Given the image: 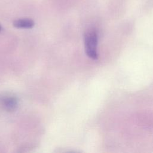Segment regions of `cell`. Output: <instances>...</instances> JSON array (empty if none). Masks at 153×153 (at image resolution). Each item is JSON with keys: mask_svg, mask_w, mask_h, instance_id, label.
I'll return each mask as SVG.
<instances>
[{"mask_svg": "<svg viewBox=\"0 0 153 153\" xmlns=\"http://www.w3.org/2000/svg\"><path fill=\"white\" fill-rule=\"evenodd\" d=\"M97 42V34L94 30H89L85 33L84 36L85 51L90 58L94 60L98 58Z\"/></svg>", "mask_w": 153, "mask_h": 153, "instance_id": "1", "label": "cell"}, {"mask_svg": "<svg viewBox=\"0 0 153 153\" xmlns=\"http://www.w3.org/2000/svg\"><path fill=\"white\" fill-rule=\"evenodd\" d=\"M4 108L8 111H14L18 105L17 99L13 96H8L4 97L2 100Z\"/></svg>", "mask_w": 153, "mask_h": 153, "instance_id": "2", "label": "cell"}, {"mask_svg": "<svg viewBox=\"0 0 153 153\" xmlns=\"http://www.w3.org/2000/svg\"><path fill=\"white\" fill-rule=\"evenodd\" d=\"M35 25L34 21L30 19H20L14 21L13 25L17 28L30 29Z\"/></svg>", "mask_w": 153, "mask_h": 153, "instance_id": "3", "label": "cell"}, {"mask_svg": "<svg viewBox=\"0 0 153 153\" xmlns=\"http://www.w3.org/2000/svg\"><path fill=\"white\" fill-rule=\"evenodd\" d=\"M1 29H2V27H1V26L0 25V31L1 30Z\"/></svg>", "mask_w": 153, "mask_h": 153, "instance_id": "4", "label": "cell"}]
</instances>
